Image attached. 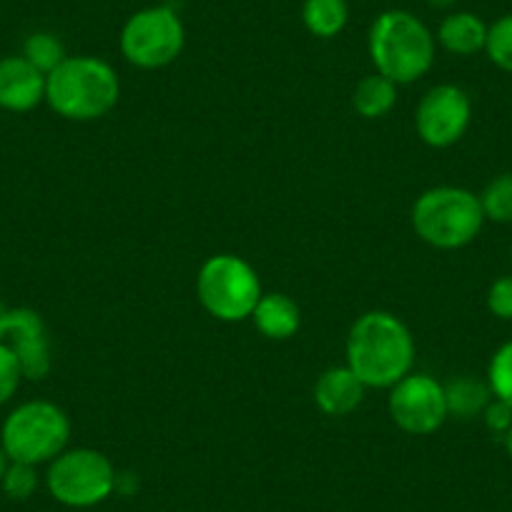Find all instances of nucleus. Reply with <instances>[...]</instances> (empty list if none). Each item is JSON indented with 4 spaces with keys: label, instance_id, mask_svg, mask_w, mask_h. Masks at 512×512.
Instances as JSON below:
<instances>
[{
    "label": "nucleus",
    "instance_id": "obj_1",
    "mask_svg": "<svg viewBox=\"0 0 512 512\" xmlns=\"http://www.w3.org/2000/svg\"><path fill=\"white\" fill-rule=\"evenodd\" d=\"M415 337L397 314L372 309L347 334V367L372 390H390L415 367Z\"/></svg>",
    "mask_w": 512,
    "mask_h": 512
},
{
    "label": "nucleus",
    "instance_id": "obj_2",
    "mask_svg": "<svg viewBox=\"0 0 512 512\" xmlns=\"http://www.w3.org/2000/svg\"><path fill=\"white\" fill-rule=\"evenodd\" d=\"M367 51L379 76L390 78L397 86H410L430 73L437 56V41L422 18L392 8L379 13L369 26Z\"/></svg>",
    "mask_w": 512,
    "mask_h": 512
},
{
    "label": "nucleus",
    "instance_id": "obj_3",
    "mask_svg": "<svg viewBox=\"0 0 512 512\" xmlns=\"http://www.w3.org/2000/svg\"><path fill=\"white\" fill-rule=\"evenodd\" d=\"M118 96L116 68L96 56H66L46 76V103L66 121H98L116 108Z\"/></svg>",
    "mask_w": 512,
    "mask_h": 512
},
{
    "label": "nucleus",
    "instance_id": "obj_4",
    "mask_svg": "<svg viewBox=\"0 0 512 512\" xmlns=\"http://www.w3.org/2000/svg\"><path fill=\"white\" fill-rule=\"evenodd\" d=\"M482 224L480 196L462 186L427 189L412 206V229L435 249H462L477 239Z\"/></svg>",
    "mask_w": 512,
    "mask_h": 512
},
{
    "label": "nucleus",
    "instance_id": "obj_5",
    "mask_svg": "<svg viewBox=\"0 0 512 512\" xmlns=\"http://www.w3.org/2000/svg\"><path fill=\"white\" fill-rule=\"evenodd\" d=\"M71 440V417L48 400H28L8 412L0 427V447L11 462L48 465Z\"/></svg>",
    "mask_w": 512,
    "mask_h": 512
},
{
    "label": "nucleus",
    "instance_id": "obj_6",
    "mask_svg": "<svg viewBox=\"0 0 512 512\" xmlns=\"http://www.w3.org/2000/svg\"><path fill=\"white\" fill-rule=\"evenodd\" d=\"M262 294V279L256 269L236 254L209 256L196 274V297L219 322L251 319Z\"/></svg>",
    "mask_w": 512,
    "mask_h": 512
},
{
    "label": "nucleus",
    "instance_id": "obj_7",
    "mask_svg": "<svg viewBox=\"0 0 512 512\" xmlns=\"http://www.w3.org/2000/svg\"><path fill=\"white\" fill-rule=\"evenodd\" d=\"M46 487L58 505L86 510L116 492L118 472L101 450L66 447L56 460L48 462Z\"/></svg>",
    "mask_w": 512,
    "mask_h": 512
},
{
    "label": "nucleus",
    "instance_id": "obj_8",
    "mask_svg": "<svg viewBox=\"0 0 512 512\" xmlns=\"http://www.w3.org/2000/svg\"><path fill=\"white\" fill-rule=\"evenodd\" d=\"M121 56L131 66L156 71L181 56L186 46V28L171 6H149L128 16L118 36Z\"/></svg>",
    "mask_w": 512,
    "mask_h": 512
},
{
    "label": "nucleus",
    "instance_id": "obj_9",
    "mask_svg": "<svg viewBox=\"0 0 512 512\" xmlns=\"http://www.w3.org/2000/svg\"><path fill=\"white\" fill-rule=\"evenodd\" d=\"M387 410L392 422L407 435H435L450 417L445 384L425 372H410L390 387Z\"/></svg>",
    "mask_w": 512,
    "mask_h": 512
},
{
    "label": "nucleus",
    "instance_id": "obj_10",
    "mask_svg": "<svg viewBox=\"0 0 512 512\" xmlns=\"http://www.w3.org/2000/svg\"><path fill=\"white\" fill-rule=\"evenodd\" d=\"M472 118L470 96L455 83L432 86L415 108V128L422 144L432 149L455 146L467 134Z\"/></svg>",
    "mask_w": 512,
    "mask_h": 512
},
{
    "label": "nucleus",
    "instance_id": "obj_11",
    "mask_svg": "<svg viewBox=\"0 0 512 512\" xmlns=\"http://www.w3.org/2000/svg\"><path fill=\"white\" fill-rule=\"evenodd\" d=\"M0 342L16 349L26 379L38 382L51 372V339L36 309L0 304Z\"/></svg>",
    "mask_w": 512,
    "mask_h": 512
},
{
    "label": "nucleus",
    "instance_id": "obj_12",
    "mask_svg": "<svg viewBox=\"0 0 512 512\" xmlns=\"http://www.w3.org/2000/svg\"><path fill=\"white\" fill-rule=\"evenodd\" d=\"M46 101V73L23 56L0 58V108L26 113Z\"/></svg>",
    "mask_w": 512,
    "mask_h": 512
},
{
    "label": "nucleus",
    "instance_id": "obj_13",
    "mask_svg": "<svg viewBox=\"0 0 512 512\" xmlns=\"http://www.w3.org/2000/svg\"><path fill=\"white\" fill-rule=\"evenodd\" d=\"M364 392L367 387L362 379L347 364H342V367H329L327 372L319 374L317 384H314V402L324 415L347 417L362 405Z\"/></svg>",
    "mask_w": 512,
    "mask_h": 512
},
{
    "label": "nucleus",
    "instance_id": "obj_14",
    "mask_svg": "<svg viewBox=\"0 0 512 512\" xmlns=\"http://www.w3.org/2000/svg\"><path fill=\"white\" fill-rule=\"evenodd\" d=\"M254 327L274 342H284V339L294 337L302 327V309L292 297L282 292L262 294V299L256 302L254 312Z\"/></svg>",
    "mask_w": 512,
    "mask_h": 512
},
{
    "label": "nucleus",
    "instance_id": "obj_15",
    "mask_svg": "<svg viewBox=\"0 0 512 512\" xmlns=\"http://www.w3.org/2000/svg\"><path fill=\"white\" fill-rule=\"evenodd\" d=\"M435 41L452 56H475V53L485 51L487 23L470 11H455L442 18Z\"/></svg>",
    "mask_w": 512,
    "mask_h": 512
},
{
    "label": "nucleus",
    "instance_id": "obj_16",
    "mask_svg": "<svg viewBox=\"0 0 512 512\" xmlns=\"http://www.w3.org/2000/svg\"><path fill=\"white\" fill-rule=\"evenodd\" d=\"M352 106L359 116L369 118V121L384 118L397 106V83L379 73L362 78L352 93Z\"/></svg>",
    "mask_w": 512,
    "mask_h": 512
},
{
    "label": "nucleus",
    "instance_id": "obj_17",
    "mask_svg": "<svg viewBox=\"0 0 512 512\" xmlns=\"http://www.w3.org/2000/svg\"><path fill=\"white\" fill-rule=\"evenodd\" d=\"M302 23L314 38H337L349 23L347 0H304Z\"/></svg>",
    "mask_w": 512,
    "mask_h": 512
},
{
    "label": "nucleus",
    "instance_id": "obj_18",
    "mask_svg": "<svg viewBox=\"0 0 512 512\" xmlns=\"http://www.w3.org/2000/svg\"><path fill=\"white\" fill-rule=\"evenodd\" d=\"M447 395V410L450 415L460 417V420H470V417L485 412V407L490 405V387L487 384L475 382V379H455V382L445 384Z\"/></svg>",
    "mask_w": 512,
    "mask_h": 512
},
{
    "label": "nucleus",
    "instance_id": "obj_19",
    "mask_svg": "<svg viewBox=\"0 0 512 512\" xmlns=\"http://www.w3.org/2000/svg\"><path fill=\"white\" fill-rule=\"evenodd\" d=\"M21 56L26 58L28 63H33L38 71L46 73L48 76L53 68H58L63 61H66L68 53H66V46H63L61 38L53 36V33L38 31V33H31V36L26 38Z\"/></svg>",
    "mask_w": 512,
    "mask_h": 512
},
{
    "label": "nucleus",
    "instance_id": "obj_20",
    "mask_svg": "<svg viewBox=\"0 0 512 512\" xmlns=\"http://www.w3.org/2000/svg\"><path fill=\"white\" fill-rule=\"evenodd\" d=\"M485 219L495 224H512V174L495 176L480 194Z\"/></svg>",
    "mask_w": 512,
    "mask_h": 512
},
{
    "label": "nucleus",
    "instance_id": "obj_21",
    "mask_svg": "<svg viewBox=\"0 0 512 512\" xmlns=\"http://www.w3.org/2000/svg\"><path fill=\"white\" fill-rule=\"evenodd\" d=\"M487 387L492 397L512 407V342H505L490 359Z\"/></svg>",
    "mask_w": 512,
    "mask_h": 512
},
{
    "label": "nucleus",
    "instance_id": "obj_22",
    "mask_svg": "<svg viewBox=\"0 0 512 512\" xmlns=\"http://www.w3.org/2000/svg\"><path fill=\"white\" fill-rule=\"evenodd\" d=\"M485 53L500 71L512 73V13L487 26Z\"/></svg>",
    "mask_w": 512,
    "mask_h": 512
},
{
    "label": "nucleus",
    "instance_id": "obj_23",
    "mask_svg": "<svg viewBox=\"0 0 512 512\" xmlns=\"http://www.w3.org/2000/svg\"><path fill=\"white\" fill-rule=\"evenodd\" d=\"M38 470L36 465H26V462H11L0 480V490L6 492V497L11 500H28V497L36 495L38 490Z\"/></svg>",
    "mask_w": 512,
    "mask_h": 512
},
{
    "label": "nucleus",
    "instance_id": "obj_24",
    "mask_svg": "<svg viewBox=\"0 0 512 512\" xmlns=\"http://www.w3.org/2000/svg\"><path fill=\"white\" fill-rule=\"evenodd\" d=\"M23 379H26V372H23L16 349L0 342V407L8 405L16 397Z\"/></svg>",
    "mask_w": 512,
    "mask_h": 512
},
{
    "label": "nucleus",
    "instance_id": "obj_25",
    "mask_svg": "<svg viewBox=\"0 0 512 512\" xmlns=\"http://www.w3.org/2000/svg\"><path fill=\"white\" fill-rule=\"evenodd\" d=\"M487 309L497 319H512V274L500 277L487 289Z\"/></svg>",
    "mask_w": 512,
    "mask_h": 512
},
{
    "label": "nucleus",
    "instance_id": "obj_26",
    "mask_svg": "<svg viewBox=\"0 0 512 512\" xmlns=\"http://www.w3.org/2000/svg\"><path fill=\"white\" fill-rule=\"evenodd\" d=\"M485 425L490 427L492 432H500L505 435L512 425V407L505 405V402L495 400L485 407Z\"/></svg>",
    "mask_w": 512,
    "mask_h": 512
},
{
    "label": "nucleus",
    "instance_id": "obj_27",
    "mask_svg": "<svg viewBox=\"0 0 512 512\" xmlns=\"http://www.w3.org/2000/svg\"><path fill=\"white\" fill-rule=\"evenodd\" d=\"M427 6L435 8V11H447V8H452L457 3V0H425Z\"/></svg>",
    "mask_w": 512,
    "mask_h": 512
},
{
    "label": "nucleus",
    "instance_id": "obj_28",
    "mask_svg": "<svg viewBox=\"0 0 512 512\" xmlns=\"http://www.w3.org/2000/svg\"><path fill=\"white\" fill-rule=\"evenodd\" d=\"M8 465H11V460H8L6 450H3V447H0V480H3V475H6Z\"/></svg>",
    "mask_w": 512,
    "mask_h": 512
},
{
    "label": "nucleus",
    "instance_id": "obj_29",
    "mask_svg": "<svg viewBox=\"0 0 512 512\" xmlns=\"http://www.w3.org/2000/svg\"><path fill=\"white\" fill-rule=\"evenodd\" d=\"M505 447H507V455H510V460H512V425H510V430L505 432Z\"/></svg>",
    "mask_w": 512,
    "mask_h": 512
},
{
    "label": "nucleus",
    "instance_id": "obj_30",
    "mask_svg": "<svg viewBox=\"0 0 512 512\" xmlns=\"http://www.w3.org/2000/svg\"><path fill=\"white\" fill-rule=\"evenodd\" d=\"M510 256H512V251H510Z\"/></svg>",
    "mask_w": 512,
    "mask_h": 512
}]
</instances>
